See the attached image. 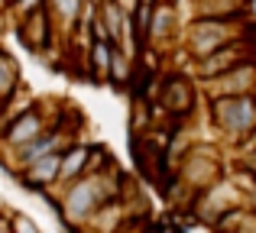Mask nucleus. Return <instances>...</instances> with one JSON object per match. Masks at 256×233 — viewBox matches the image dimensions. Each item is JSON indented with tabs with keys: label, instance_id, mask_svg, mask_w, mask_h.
Instances as JSON below:
<instances>
[{
	"label": "nucleus",
	"instance_id": "nucleus-20",
	"mask_svg": "<svg viewBox=\"0 0 256 233\" xmlns=\"http://www.w3.org/2000/svg\"><path fill=\"white\" fill-rule=\"evenodd\" d=\"M6 6H10V0H0V13H4V10H6Z\"/></svg>",
	"mask_w": 256,
	"mask_h": 233
},
{
	"label": "nucleus",
	"instance_id": "nucleus-13",
	"mask_svg": "<svg viewBox=\"0 0 256 233\" xmlns=\"http://www.w3.org/2000/svg\"><path fill=\"white\" fill-rule=\"evenodd\" d=\"M240 39H234V42H227L224 49H218V52H211V55H204V58H198V68H201V78H218V75H224L230 65H237L240 58H244V49H240Z\"/></svg>",
	"mask_w": 256,
	"mask_h": 233
},
{
	"label": "nucleus",
	"instance_id": "nucleus-8",
	"mask_svg": "<svg viewBox=\"0 0 256 233\" xmlns=\"http://www.w3.org/2000/svg\"><path fill=\"white\" fill-rule=\"evenodd\" d=\"M159 104L169 110L172 117H185L194 110V88L185 75H169L159 91Z\"/></svg>",
	"mask_w": 256,
	"mask_h": 233
},
{
	"label": "nucleus",
	"instance_id": "nucleus-21",
	"mask_svg": "<svg viewBox=\"0 0 256 233\" xmlns=\"http://www.w3.org/2000/svg\"><path fill=\"white\" fill-rule=\"evenodd\" d=\"M140 3H143V6H152V3H156V0H140Z\"/></svg>",
	"mask_w": 256,
	"mask_h": 233
},
{
	"label": "nucleus",
	"instance_id": "nucleus-7",
	"mask_svg": "<svg viewBox=\"0 0 256 233\" xmlns=\"http://www.w3.org/2000/svg\"><path fill=\"white\" fill-rule=\"evenodd\" d=\"M218 172H220V162H218L214 152H208V146L194 149L185 159V165H182V178L188 185H194V188H211L218 182Z\"/></svg>",
	"mask_w": 256,
	"mask_h": 233
},
{
	"label": "nucleus",
	"instance_id": "nucleus-19",
	"mask_svg": "<svg viewBox=\"0 0 256 233\" xmlns=\"http://www.w3.org/2000/svg\"><path fill=\"white\" fill-rule=\"evenodd\" d=\"M13 230H23V233H32V230H36V224H32L30 221V217H13Z\"/></svg>",
	"mask_w": 256,
	"mask_h": 233
},
{
	"label": "nucleus",
	"instance_id": "nucleus-17",
	"mask_svg": "<svg viewBox=\"0 0 256 233\" xmlns=\"http://www.w3.org/2000/svg\"><path fill=\"white\" fill-rule=\"evenodd\" d=\"M16 88H20V65H16V58L0 45V97L10 101V97L16 94Z\"/></svg>",
	"mask_w": 256,
	"mask_h": 233
},
{
	"label": "nucleus",
	"instance_id": "nucleus-18",
	"mask_svg": "<svg viewBox=\"0 0 256 233\" xmlns=\"http://www.w3.org/2000/svg\"><path fill=\"white\" fill-rule=\"evenodd\" d=\"M10 3H13L16 13H30V10H36V6H42L46 0H10Z\"/></svg>",
	"mask_w": 256,
	"mask_h": 233
},
{
	"label": "nucleus",
	"instance_id": "nucleus-9",
	"mask_svg": "<svg viewBox=\"0 0 256 233\" xmlns=\"http://www.w3.org/2000/svg\"><path fill=\"white\" fill-rule=\"evenodd\" d=\"M58 156H62V152H49V156H39L36 162L23 165V169H20L23 185L39 188V191H49L52 185H58Z\"/></svg>",
	"mask_w": 256,
	"mask_h": 233
},
{
	"label": "nucleus",
	"instance_id": "nucleus-11",
	"mask_svg": "<svg viewBox=\"0 0 256 233\" xmlns=\"http://www.w3.org/2000/svg\"><path fill=\"white\" fill-rule=\"evenodd\" d=\"M84 3L88 0H46V10H49L56 29L65 32V36H72V32H78V26H82Z\"/></svg>",
	"mask_w": 256,
	"mask_h": 233
},
{
	"label": "nucleus",
	"instance_id": "nucleus-12",
	"mask_svg": "<svg viewBox=\"0 0 256 233\" xmlns=\"http://www.w3.org/2000/svg\"><path fill=\"white\" fill-rule=\"evenodd\" d=\"M218 78H220L218 94H253L256 91V68L246 65L244 58H240L237 65H230V68H227L224 75H218Z\"/></svg>",
	"mask_w": 256,
	"mask_h": 233
},
{
	"label": "nucleus",
	"instance_id": "nucleus-15",
	"mask_svg": "<svg viewBox=\"0 0 256 233\" xmlns=\"http://www.w3.org/2000/svg\"><path fill=\"white\" fill-rule=\"evenodd\" d=\"M110 52L114 45L107 39H91L88 42V71L98 84H107V65H110Z\"/></svg>",
	"mask_w": 256,
	"mask_h": 233
},
{
	"label": "nucleus",
	"instance_id": "nucleus-6",
	"mask_svg": "<svg viewBox=\"0 0 256 233\" xmlns=\"http://www.w3.org/2000/svg\"><path fill=\"white\" fill-rule=\"evenodd\" d=\"M16 36H20V42H23L30 52L49 49L52 36H56V23H52V16H49V10H46V3L36 6V10H30V13H20Z\"/></svg>",
	"mask_w": 256,
	"mask_h": 233
},
{
	"label": "nucleus",
	"instance_id": "nucleus-3",
	"mask_svg": "<svg viewBox=\"0 0 256 233\" xmlns=\"http://www.w3.org/2000/svg\"><path fill=\"white\" fill-rule=\"evenodd\" d=\"M237 19H208V16H198L192 26H188V52L194 58H204L211 52L224 49L227 42L237 39V29H234Z\"/></svg>",
	"mask_w": 256,
	"mask_h": 233
},
{
	"label": "nucleus",
	"instance_id": "nucleus-14",
	"mask_svg": "<svg viewBox=\"0 0 256 233\" xmlns=\"http://www.w3.org/2000/svg\"><path fill=\"white\" fill-rule=\"evenodd\" d=\"M194 13L208 19H244L246 0H194Z\"/></svg>",
	"mask_w": 256,
	"mask_h": 233
},
{
	"label": "nucleus",
	"instance_id": "nucleus-5",
	"mask_svg": "<svg viewBox=\"0 0 256 233\" xmlns=\"http://www.w3.org/2000/svg\"><path fill=\"white\" fill-rule=\"evenodd\" d=\"M178 36V6L175 0H156L152 6H146V45L166 49L172 39Z\"/></svg>",
	"mask_w": 256,
	"mask_h": 233
},
{
	"label": "nucleus",
	"instance_id": "nucleus-16",
	"mask_svg": "<svg viewBox=\"0 0 256 233\" xmlns=\"http://www.w3.org/2000/svg\"><path fill=\"white\" fill-rule=\"evenodd\" d=\"M133 81V62H130V52L120 49V45H114L110 52V65H107V84L110 88H126V84Z\"/></svg>",
	"mask_w": 256,
	"mask_h": 233
},
{
	"label": "nucleus",
	"instance_id": "nucleus-23",
	"mask_svg": "<svg viewBox=\"0 0 256 233\" xmlns=\"http://www.w3.org/2000/svg\"><path fill=\"white\" fill-rule=\"evenodd\" d=\"M0 230H6V221H4V217H0Z\"/></svg>",
	"mask_w": 256,
	"mask_h": 233
},
{
	"label": "nucleus",
	"instance_id": "nucleus-4",
	"mask_svg": "<svg viewBox=\"0 0 256 233\" xmlns=\"http://www.w3.org/2000/svg\"><path fill=\"white\" fill-rule=\"evenodd\" d=\"M49 114L42 110V104H30L26 110H20L16 117H10L4 123V133H0V149H20L23 143L36 139L39 133L49 126Z\"/></svg>",
	"mask_w": 256,
	"mask_h": 233
},
{
	"label": "nucleus",
	"instance_id": "nucleus-22",
	"mask_svg": "<svg viewBox=\"0 0 256 233\" xmlns=\"http://www.w3.org/2000/svg\"><path fill=\"white\" fill-rule=\"evenodd\" d=\"M0 36H4V13H0Z\"/></svg>",
	"mask_w": 256,
	"mask_h": 233
},
{
	"label": "nucleus",
	"instance_id": "nucleus-2",
	"mask_svg": "<svg viewBox=\"0 0 256 233\" xmlns=\"http://www.w3.org/2000/svg\"><path fill=\"white\" fill-rule=\"evenodd\" d=\"M211 120L234 143L250 139L256 133V94H214Z\"/></svg>",
	"mask_w": 256,
	"mask_h": 233
},
{
	"label": "nucleus",
	"instance_id": "nucleus-10",
	"mask_svg": "<svg viewBox=\"0 0 256 233\" xmlns=\"http://www.w3.org/2000/svg\"><path fill=\"white\" fill-rule=\"evenodd\" d=\"M91 152H94V146H88V143H68L65 146L62 156H58V185L84 175L88 165H91Z\"/></svg>",
	"mask_w": 256,
	"mask_h": 233
},
{
	"label": "nucleus",
	"instance_id": "nucleus-1",
	"mask_svg": "<svg viewBox=\"0 0 256 233\" xmlns=\"http://www.w3.org/2000/svg\"><path fill=\"white\" fill-rule=\"evenodd\" d=\"M114 165H107V172H84V175L65 182V191L58 198V214H62L65 224L72 227H82V224H91V217L104 208L107 201L117 198V188H114Z\"/></svg>",
	"mask_w": 256,
	"mask_h": 233
}]
</instances>
